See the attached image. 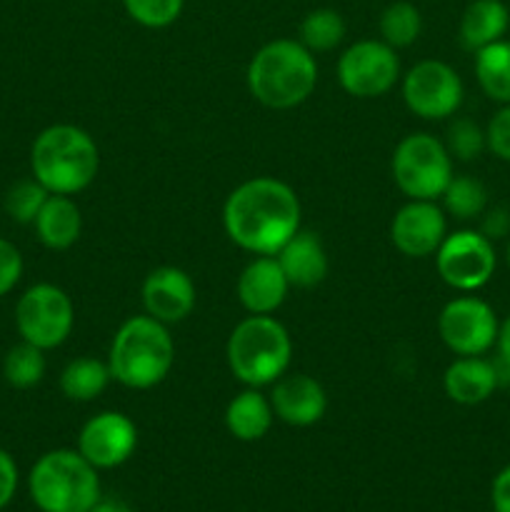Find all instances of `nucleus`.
Listing matches in <instances>:
<instances>
[{
	"label": "nucleus",
	"instance_id": "nucleus-2",
	"mask_svg": "<svg viewBox=\"0 0 510 512\" xmlns=\"http://www.w3.org/2000/svg\"><path fill=\"white\" fill-rule=\"evenodd\" d=\"M245 80L250 95L260 105L290 110L313 95L318 85V63L300 40L278 38L265 43L250 58Z\"/></svg>",
	"mask_w": 510,
	"mask_h": 512
},
{
	"label": "nucleus",
	"instance_id": "nucleus-19",
	"mask_svg": "<svg viewBox=\"0 0 510 512\" xmlns=\"http://www.w3.org/2000/svg\"><path fill=\"white\" fill-rule=\"evenodd\" d=\"M443 388L453 403L480 405L500 388L493 360L480 355H458L443 375Z\"/></svg>",
	"mask_w": 510,
	"mask_h": 512
},
{
	"label": "nucleus",
	"instance_id": "nucleus-33",
	"mask_svg": "<svg viewBox=\"0 0 510 512\" xmlns=\"http://www.w3.org/2000/svg\"><path fill=\"white\" fill-rule=\"evenodd\" d=\"M23 275V255L10 240L0 238V298L18 285Z\"/></svg>",
	"mask_w": 510,
	"mask_h": 512
},
{
	"label": "nucleus",
	"instance_id": "nucleus-6",
	"mask_svg": "<svg viewBox=\"0 0 510 512\" xmlns=\"http://www.w3.org/2000/svg\"><path fill=\"white\" fill-rule=\"evenodd\" d=\"M28 490L40 512H88L103 498L98 468L68 448L50 450L35 460Z\"/></svg>",
	"mask_w": 510,
	"mask_h": 512
},
{
	"label": "nucleus",
	"instance_id": "nucleus-30",
	"mask_svg": "<svg viewBox=\"0 0 510 512\" xmlns=\"http://www.w3.org/2000/svg\"><path fill=\"white\" fill-rule=\"evenodd\" d=\"M445 148H448L450 158L470 163V160L480 158L483 150H488V143H485V130L470 118L453 120L448 128V138H445Z\"/></svg>",
	"mask_w": 510,
	"mask_h": 512
},
{
	"label": "nucleus",
	"instance_id": "nucleus-36",
	"mask_svg": "<svg viewBox=\"0 0 510 512\" xmlns=\"http://www.w3.org/2000/svg\"><path fill=\"white\" fill-rule=\"evenodd\" d=\"M490 503L495 512H510V465H505L493 480L490 488Z\"/></svg>",
	"mask_w": 510,
	"mask_h": 512
},
{
	"label": "nucleus",
	"instance_id": "nucleus-21",
	"mask_svg": "<svg viewBox=\"0 0 510 512\" xmlns=\"http://www.w3.org/2000/svg\"><path fill=\"white\" fill-rule=\"evenodd\" d=\"M273 405L258 388H248L235 395L225 408V428L235 440L243 443H255L265 438L273 428Z\"/></svg>",
	"mask_w": 510,
	"mask_h": 512
},
{
	"label": "nucleus",
	"instance_id": "nucleus-17",
	"mask_svg": "<svg viewBox=\"0 0 510 512\" xmlns=\"http://www.w3.org/2000/svg\"><path fill=\"white\" fill-rule=\"evenodd\" d=\"M235 290L250 315H270L285 303L290 283L275 255H255L240 273Z\"/></svg>",
	"mask_w": 510,
	"mask_h": 512
},
{
	"label": "nucleus",
	"instance_id": "nucleus-4",
	"mask_svg": "<svg viewBox=\"0 0 510 512\" xmlns=\"http://www.w3.org/2000/svg\"><path fill=\"white\" fill-rule=\"evenodd\" d=\"M175 363V343L168 325L150 315H133L113 335L108 368L113 380L130 390H148L168 378Z\"/></svg>",
	"mask_w": 510,
	"mask_h": 512
},
{
	"label": "nucleus",
	"instance_id": "nucleus-28",
	"mask_svg": "<svg viewBox=\"0 0 510 512\" xmlns=\"http://www.w3.org/2000/svg\"><path fill=\"white\" fill-rule=\"evenodd\" d=\"M45 350L30 343H18L8 350L3 360V375L13 388L28 390L38 385L45 375Z\"/></svg>",
	"mask_w": 510,
	"mask_h": 512
},
{
	"label": "nucleus",
	"instance_id": "nucleus-5",
	"mask_svg": "<svg viewBox=\"0 0 510 512\" xmlns=\"http://www.w3.org/2000/svg\"><path fill=\"white\" fill-rule=\"evenodd\" d=\"M230 373L248 388L273 385L288 373L293 340L283 323L270 315H250L240 320L225 345Z\"/></svg>",
	"mask_w": 510,
	"mask_h": 512
},
{
	"label": "nucleus",
	"instance_id": "nucleus-35",
	"mask_svg": "<svg viewBox=\"0 0 510 512\" xmlns=\"http://www.w3.org/2000/svg\"><path fill=\"white\" fill-rule=\"evenodd\" d=\"M480 233L488 240H500L510 235V213L505 208H490L483 213V228Z\"/></svg>",
	"mask_w": 510,
	"mask_h": 512
},
{
	"label": "nucleus",
	"instance_id": "nucleus-1",
	"mask_svg": "<svg viewBox=\"0 0 510 512\" xmlns=\"http://www.w3.org/2000/svg\"><path fill=\"white\" fill-rule=\"evenodd\" d=\"M223 228L238 248L253 255H275L300 230V200L278 178H250L228 195Z\"/></svg>",
	"mask_w": 510,
	"mask_h": 512
},
{
	"label": "nucleus",
	"instance_id": "nucleus-12",
	"mask_svg": "<svg viewBox=\"0 0 510 512\" xmlns=\"http://www.w3.org/2000/svg\"><path fill=\"white\" fill-rule=\"evenodd\" d=\"M495 310L475 295L453 298L438 315V333L455 355H485L498 340Z\"/></svg>",
	"mask_w": 510,
	"mask_h": 512
},
{
	"label": "nucleus",
	"instance_id": "nucleus-32",
	"mask_svg": "<svg viewBox=\"0 0 510 512\" xmlns=\"http://www.w3.org/2000/svg\"><path fill=\"white\" fill-rule=\"evenodd\" d=\"M485 143H488V150L495 158L510 163V103L503 105L490 118L488 128H485Z\"/></svg>",
	"mask_w": 510,
	"mask_h": 512
},
{
	"label": "nucleus",
	"instance_id": "nucleus-14",
	"mask_svg": "<svg viewBox=\"0 0 510 512\" xmlns=\"http://www.w3.org/2000/svg\"><path fill=\"white\" fill-rule=\"evenodd\" d=\"M448 235L445 210L435 200H410L390 223V240L408 258H428Z\"/></svg>",
	"mask_w": 510,
	"mask_h": 512
},
{
	"label": "nucleus",
	"instance_id": "nucleus-27",
	"mask_svg": "<svg viewBox=\"0 0 510 512\" xmlns=\"http://www.w3.org/2000/svg\"><path fill=\"white\" fill-rule=\"evenodd\" d=\"M443 198V208L458 220H475L488 210V190L473 175H453Z\"/></svg>",
	"mask_w": 510,
	"mask_h": 512
},
{
	"label": "nucleus",
	"instance_id": "nucleus-22",
	"mask_svg": "<svg viewBox=\"0 0 510 512\" xmlns=\"http://www.w3.org/2000/svg\"><path fill=\"white\" fill-rule=\"evenodd\" d=\"M510 25V10L503 0H473L460 18V43L478 53L485 45L503 40Z\"/></svg>",
	"mask_w": 510,
	"mask_h": 512
},
{
	"label": "nucleus",
	"instance_id": "nucleus-31",
	"mask_svg": "<svg viewBox=\"0 0 510 512\" xmlns=\"http://www.w3.org/2000/svg\"><path fill=\"white\" fill-rule=\"evenodd\" d=\"M185 0H123L130 18L143 28H168L180 18Z\"/></svg>",
	"mask_w": 510,
	"mask_h": 512
},
{
	"label": "nucleus",
	"instance_id": "nucleus-15",
	"mask_svg": "<svg viewBox=\"0 0 510 512\" xmlns=\"http://www.w3.org/2000/svg\"><path fill=\"white\" fill-rule=\"evenodd\" d=\"M140 298H143L145 315L160 320L163 325H173L193 313L195 283L185 270L163 265L150 270L148 278L143 280Z\"/></svg>",
	"mask_w": 510,
	"mask_h": 512
},
{
	"label": "nucleus",
	"instance_id": "nucleus-34",
	"mask_svg": "<svg viewBox=\"0 0 510 512\" xmlns=\"http://www.w3.org/2000/svg\"><path fill=\"white\" fill-rule=\"evenodd\" d=\"M18 490V465L8 450L0 448V510L8 508Z\"/></svg>",
	"mask_w": 510,
	"mask_h": 512
},
{
	"label": "nucleus",
	"instance_id": "nucleus-11",
	"mask_svg": "<svg viewBox=\"0 0 510 512\" xmlns=\"http://www.w3.org/2000/svg\"><path fill=\"white\" fill-rule=\"evenodd\" d=\"M463 80L443 60H420L405 73L403 100L423 120H445L463 105Z\"/></svg>",
	"mask_w": 510,
	"mask_h": 512
},
{
	"label": "nucleus",
	"instance_id": "nucleus-20",
	"mask_svg": "<svg viewBox=\"0 0 510 512\" xmlns=\"http://www.w3.org/2000/svg\"><path fill=\"white\" fill-rule=\"evenodd\" d=\"M40 243L50 250H68L78 243L83 230V215L70 195H48L33 223Z\"/></svg>",
	"mask_w": 510,
	"mask_h": 512
},
{
	"label": "nucleus",
	"instance_id": "nucleus-26",
	"mask_svg": "<svg viewBox=\"0 0 510 512\" xmlns=\"http://www.w3.org/2000/svg\"><path fill=\"white\" fill-rule=\"evenodd\" d=\"M378 28L380 40L388 43L390 48H408V45H413L420 38L423 18H420V10L413 3H408V0H395V3H390L380 13Z\"/></svg>",
	"mask_w": 510,
	"mask_h": 512
},
{
	"label": "nucleus",
	"instance_id": "nucleus-24",
	"mask_svg": "<svg viewBox=\"0 0 510 512\" xmlns=\"http://www.w3.org/2000/svg\"><path fill=\"white\" fill-rule=\"evenodd\" d=\"M113 380L108 368V360L98 358H75L60 373V390L68 400L75 403H90V400L100 398Z\"/></svg>",
	"mask_w": 510,
	"mask_h": 512
},
{
	"label": "nucleus",
	"instance_id": "nucleus-9",
	"mask_svg": "<svg viewBox=\"0 0 510 512\" xmlns=\"http://www.w3.org/2000/svg\"><path fill=\"white\" fill-rule=\"evenodd\" d=\"M495 265L498 258L493 240L485 238L480 230H458L445 235L440 248L435 250L438 275L458 293H475L483 288L493 278Z\"/></svg>",
	"mask_w": 510,
	"mask_h": 512
},
{
	"label": "nucleus",
	"instance_id": "nucleus-38",
	"mask_svg": "<svg viewBox=\"0 0 510 512\" xmlns=\"http://www.w3.org/2000/svg\"><path fill=\"white\" fill-rule=\"evenodd\" d=\"M495 345H498V355H500V358L508 360V363H510V315L503 320V323H500L498 340H495Z\"/></svg>",
	"mask_w": 510,
	"mask_h": 512
},
{
	"label": "nucleus",
	"instance_id": "nucleus-13",
	"mask_svg": "<svg viewBox=\"0 0 510 512\" xmlns=\"http://www.w3.org/2000/svg\"><path fill=\"white\" fill-rule=\"evenodd\" d=\"M138 448V428L128 415L103 410L80 428L78 453L98 470H113L128 463Z\"/></svg>",
	"mask_w": 510,
	"mask_h": 512
},
{
	"label": "nucleus",
	"instance_id": "nucleus-29",
	"mask_svg": "<svg viewBox=\"0 0 510 512\" xmlns=\"http://www.w3.org/2000/svg\"><path fill=\"white\" fill-rule=\"evenodd\" d=\"M48 195V190H45L35 178L18 180V183L5 193V210H8V215L15 223L33 225L40 208H43L45 200H48Z\"/></svg>",
	"mask_w": 510,
	"mask_h": 512
},
{
	"label": "nucleus",
	"instance_id": "nucleus-7",
	"mask_svg": "<svg viewBox=\"0 0 510 512\" xmlns=\"http://www.w3.org/2000/svg\"><path fill=\"white\" fill-rule=\"evenodd\" d=\"M393 180L408 200H438L453 180V158L443 140L410 133L395 145Z\"/></svg>",
	"mask_w": 510,
	"mask_h": 512
},
{
	"label": "nucleus",
	"instance_id": "nucleus-18",
	"mask_svg": "<svg viewBox=\"0 0 510 512\" xmlns=\"http://www.w3.org/2000/svg\"><path fill=\"white\" fill-rule=\"evenodd\" d=\"M290 288H315L328 275V253L323 240L310 230H298L275 253Z\"/></svg>",
	"mask_w": 510,
	"mask_h": 512
},
{
	"label": "nucleus",
	"instance_id": "nucleus-16",
	"mask_svg": "<svg viewBox=\"0 0 510 512\" xmlns=\"http://www.w3.org/2000/svg\"><path fill=\"white\" fill-rule=\"evenodd\" d=\"M275 418L293 428H308L323 420L328 410V395L315 378L305 373H285L273 383L270 393Z\"/></svg>",
	"mask_w": 510,
	"mask_h": 512
},
{
	"label": "nucleus",
	"instance_id": "nucleus-37",
	"mask_svg": "<svg viewBox=\"0 0 510 512\" xmlns=\"http://www.w3.org/2000/svg\"><path fill=\"white\" fill-rule=\"evenodd\" d=\"M88 512H135V510L120 498H100Z\"/></svg>",
	"mask_w": 510,
	"mask_h": 512
},
{
	"label": "nucleus",
	"instance_id": "nucleus-3",
	"mask_svg": "<svg viewBox=\"0 0 510 512\" xmlns=\"http://www.w3.org/2000/svg\"><path fill=\"white\" fill-rule=\"evenodd\" d=\"M100 168L93 135L78 125L58 123L40 130L30 148L33 178L50 195H75L88 188Z\"/></svg>",
	"mask_w": 510,
	"mask_h": 512
},
{
	"label": "nucleus",
	"instance_id": "nucleus-25",
	"mask_svg": "<svg viewBox=\"0 0 510 512\" xmlns=\"http://www.w3.org/2000/svg\"><path fill=\"white\" fill-rule=\"evenodd\" d=\"M345 38V20L333 8H315L300 23V43L310 53H330Z\"/></svg>",
	"mask_w": 510,
	"mask_h": 512
},
{
	"label": "nucleus",
	"instance_id": "nucleus-23",
	"mask_svg": "<svg viewBox=\"0 0 510 512\" xmlns=\"http://www.w3.org/2000/svg\"><path fill=\"white\" fill-rule=\"evenodd\" d=\"M475 80L490 100L510 103V40H495L475 53Z\"/></svg>",
	"mask_w": 510,
	"mask_h": 512
},
{
	"label": "nucleus",
	"instance_id": "nucleus-8",
	"mask_svg": "<svg viewBox=\"0 0 510 512\" xmlns=\"http://www.w3.org/2000/svg\"><path fill=\"white\" fill-rule=\"evenodd\" d=\"M75 325L70 295L53 283H38L20 295L15 305V328L25 343L53 350L68 340Z\"/></svg>",
	"mask_w": 510,
	"mask_h": 512
},
{
	"label": "nucleus",
	"instance_id": "nucleus-10",
	"mask_svg": "<svg viewBox=\"0 0 510 512\" xmlns=\"http://www.w3.org/2000/svg\"><path fill=\"white\" fill-rule=\"evenodd\" d=\"M398 78L400 60L383 40H358L338 58V80L353 98H380L395 88Z\"/></svg>",
	"mask_w": 510,
	"mask_h": 512
},
{
	"label": "nucleus",
	"instance_id": "nucleus-39",
	"mask_svg": "<svg viewBox=\"0 0 510 512\" xmlns=\"http://www.w3.org/2000/svg\"><path fill=\"white\" fill-rule=\"evenodd\" d=\"M505 258H508V268H510V238H508V250H505Z\"/></svg>",
	"mask_w": 510,
	"mask_h": 512
}]
</instances>
